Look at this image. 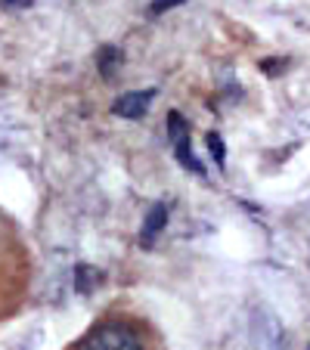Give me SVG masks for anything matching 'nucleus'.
Wrapping results in <instances>:
<instances>
[{"label":"nucleus","instance_id":"f257e3e1","mask_svg":"<svg viewBox=\"0 0 310 350\" xmlns=\"http://www.w3.org/2000/svg\"><path fill=\"white\" fill-rule=\"evenodd\" d=\"M78 350H140V338L127 325L106 323V325H99V329H93L78 344Z\"/></svg>","mask_w":310,"mask_h":350},{"label":"nucleus","instance_id":"f03ea898","mask_svg":"<svg viewBox=\"0 0 310 350\" xmlns=\"http://www.w3.org/2000/svg\"><path fill=\"white\" fill-rule=\"evenodd\" d=\"M152 99H155V90H133V93H125V96H118L112 103V115H118V118H127V121H137L143 118L146 112H149Z\"/></svg>","mask_w":310,"mask_h":350},{"label":"nucleus","instance_id":"7ed1b4c3","mask_svg":"<svg viewBox=\"0 0 310 350\" xmlns=\"http://www.w3.org/2000/svg\"><path fill=\"white\" fill-rule=\"evenodd\" d=\"M165 224H168V208L159 202V205H152L149 211H146L143 230H140V242H143V248H152V242H155V236L165 230Z\"/></svg>","mask_w":310,"mask_h":350},{"label":"nucleus","instance_id":"20e7f679","mask_svg":"<svg viewBox=\"0 0 310 350\" xmlns=\"http://www.w3.org/2000/svg\"><path fill=\"white\" fill-rule=\"evenodd\" d=\"M99 282H103V273H99L96 267H84V264H81L78 270H75V288H78V295L93 291Z\"/></svg>","mask_w":310,"mask_h":350},{"label":"nucleus","instance_id":"39448f33","mask_svg":"<svg viewBox=\"0 0 310 350\" xmlns=\"http://www.w3.org/2000/svg\"><path fill=\"white\" fill-rule=\"evenodd\" d=\"M96 66H99V72H103V78H112L121 66V50L118 46H103L96 56Z\"/></svg>","mask_w":310,"mask_h":350},{"label":"nucleus","instance_id":"423d86ee","mask_svg":"<svg viewBox=\"0 0 310 350\" xmlns=\"http://www.w3.org/2000/svg\"><path fill=\"white\" fill-rule=\"evenodd\" d=\"M174 146H177L174 152H177V161H180V165H183V167H190L192 174H205V165H202V161L196 159V155H192L190 137H183V139H180V143H174Z\"/></svg>","mask_w":310,"mask_h":350},{"label":"nucleus","instance_id":"0eeeda50","mask_svg":"<svg viewBox=\"0 0 310 350\" xmlns=\"http://www.w3.org/2000/svg\"><path fill=\"white\" fill-rule=\"evenodd\" d=\"M168 137H171V143H180L183 137H190L186 133V121L180 118V112H168Z\"/></svg>","mask_w":310,"mask_h":350},{"label":"nucleus","instance_id":"6e6552de","mask_svg":"<svg viewBox=\"0 0 310 350\" xmlns=\"http://www.w3.org/2000/svg\"><path fill=\"white\" fill-rule=\"evenodd\" d=\"M205 143H208V149H211L218 167H224L227 165V149H224V139H220V133H208V137H205Z\"/></svg>","mask_w":310,"mask_h":350},{"label":"nucleus","instance_id":"1a4fd4ad","mask_svg":"<svg viewBox=\"0 0 310 350\" xmlns=\"http://www.w3.org/2000/svg\"><path fill=\"white\" fill-rule=\"evenodd\" d=\"M180 3H186V0H155V3L149 7V13L159 16V13H165V10H171V7H180Z\"/></svg>","mask_w":310,"mask_h":350},{"label":"nucleus","instance_id":"9d476101","mask_svg":"<svg viewBox=\"0 0 310 350\" xmlns=\"http://www.w3.org/2000/svg\"><path fill=\"white\" fill-rule=\"evenodd\" d=\"M3 3H7V7H13V3L16 7H31V0H3Z\"/></svg>","mask_w":310,"mask_h":350}]
</instances>
